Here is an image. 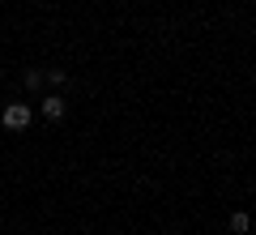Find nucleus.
Instances as JSON below:
<instances>
[{
  "label": "nucleus",
  "mask_w": 256,
  "mask_h": 235,
  "mask_svg": "<svg viewBox=\"0 0 256 235\" xmlns=\"http://www.w3.org/2000/svg\"><path fill=\"white\" fill-rule=\"evenodd\" d=\"M43 116H47V120H60V116H64V99H60V94L43 99Z\"/></svg>",
  "instance_id": "2"
},
{
  "label": "nucleus",
  "mask_w": 256,
  "mask_h": 235,
  "mask_svg": "<svg viewBox=\"0 0 256 235\" xmlns=\"http://www.w3.org/2000/svg\"><path fill=\"white\" fill-rule=\"evenodd\" d=\"M230 231H239V235L248 231V214H244V209H235V214H230Z\"/></svg>",
  "instance_id": "3"
},
{
  "label": "nucleus",
  "mask_w": 256,
  "mask_h": 235,
  "mask_svg": "<svg viewBox=\"0 0 256 235\" xmlns=\"http://www.w3.org/2000/svg\"><path fill=\"white\" fill-rule=\"evenodd\" d=\"M4 128H13V133L30 128V107L26 103H9V107H4Z\"/></svg>",
  "instance_id": "1"
}]
</instances>
